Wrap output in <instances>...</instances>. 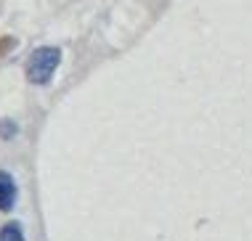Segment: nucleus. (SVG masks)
Masks as SVG:
<instances>
[{"mask_svg": "<svg viewBox=\"0 0 252 241\" xmlns=\"http://www.w3.org/2000/svg\"><path fill=\"white\" fill-rule=\"evenodd\" d=\"M61 64V51L53 45H43L37 51H32V56L27 59V80L32 85H48L53 72Z\"/></svg>", "mask_w": 252, "mask_h": 241, "instance_id": "f257e3e1", "label": "nucleus"}, {"mask_svg": "<svg viewBox=\"0 0 252 241\" xmlns=\"http://www.w3.org/2000/svg\"><path fill=\"white\" fill-rule=\"evenodd\" d=\"M16 202V183L8 172H0V210H11Z\"/></svg>", "mask_w": 252, "mask_h": 241, "instance_id": "f03ea898", "label": "nucleus"}, {"mask_svg": "<svg viewBox=\"0 0 252 241\" xmlns=\"http://www.w3.org/2000/svg\"><path fill=\"white\" fill-rule=\"evenodd\" d=\"M0 239L3 241H24V233H22V225L19 223H8L0 233Z\"/></svg>", "mask_w": 252, "mask_h": 241, "instance_id": "7ed1b4c3", "label": "nucleus"}, {"mask_svg": "<svg viewBox=\"0 0 252 241\" xmlns=\"http://www.w3.org/2000/svg\"><path fill=\"white\" fill-rule=\"evenodd\" d=\"M0 135L3 138H13L16 135V125L11 120H0Z\"/></svg>", "mask_w": 252, "mask_h": 241, "instance_id": "20e7f679", "label": "nucleus"}]
</instances>
